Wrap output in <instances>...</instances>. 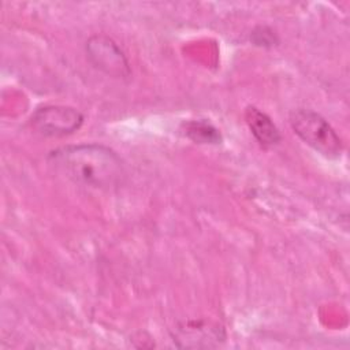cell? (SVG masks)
I'll list each match as a JSON object with an SVG mask.
<instances>
[{
    "label": "cell",
    "instance_id": "52a82bcc",
    "mask_svg": "<svg viewBox=\"0 0 350 350\" xmlns=\"http://www.w3.org/2000/svg\"><path fill=\"white\" fill-rule=\"evenodd\" d=\"M182 134L193 141L194 144L201 145H219L223 141V137L209 120L206 119H190L183 122Z\"/></svg>",
    "mask_w": 350,
    "mask_h": 350
},
{
    "label": "cell",
    "instance_id": "6da1fadb",
    "mask_svg": "<svg viewBox=\"0 0 350 350\" xmlns=\"http://www.w3.org/2000/svg\"><path fill=\"white\" fill-rule=\"evenodd\" d=\"M46 159L68 180L94 190H115L126 178L120 156L103 144L92 142L60 146L51 150Z\"/></svg>",
    "mask_w": 350,
    "mask_h": 350
},
{
    "label": "cell",
    "instance_id": "5b68a950",
    "mask_svg": "<svg viewBox=\"0 0 350 350\" xmlns=\"http://www.w3.org/2000/svg\"><path fill=\"white\" fill-rule=\"evenodd\" d=\"M172 342L182 349H209L226 342L223 325L206 320H187L179 323L171 332Z\"/></svg>",
    "mask_w": 350,
    "mask_h": 350
},
{
    "label": "cell",
    "instance_id": "3957f363",
    "mask_svg": "<svg viewBox=\"0 0 350 350\" xmlns=\"http://www.w3.org/2000/svg\"><path fill=\"white\" fill-rule=\"evenodd\" d=\"M86 57L90 64L116 79H127L131 75V67L123 49L108 36L94 34L85 44Z\"/></svg>",
    "mask_w": 350,
    "mask_h": 350
},
{
    "label": "cell",
    "instance_id": "8992f818",
    "mask_svg": "<svg viewBox=\"0 0 350 350\" xmlns=\"http://www.w3.org/2000/svg\"><path fill=\"white\" fill-rule=\"evenodd\" d=\"M243 116L250 133L261 148L271 149L280 144L282 134L273 120L265 112L254 105H247Z\"/></svg>",
    "mask_w": 350,
    "mask_h": 350
},
{
    "label": "cell",
    "instance_id": "277c9868",
    "mask_svg": "<svg viewBox=\"0 0 350 350\" xmlns=\"http://www.w3.org/2000/svg\"><path fill=\"white\" fill-rule=\"evenodd\" d=\"M85 116L77 108L60 104H46L36 108L30 124L44 137H66L81 129Z\"/></svg>",
    "mask_w": 350,
    "mask_h": 350
},
{
    "label": "cell",
    "instance_id": "7a4b0ae2",
    "mask_svg": "<svg viewBox=\"0 0 350 350\" xmlns=\"http://www.w3.org/2000/svg\"><path fill=\"white\" fill-rule=\"evenodd\" d=\"M293 131L313 150L327 159H338L343 152V144L334 127L317 112L298 108L290 113Z\"/></svg>",
    "mask_w": 350,
    "mask_h": 350
},
{
    "label": "cell",
    "instance_id": "ba28073f",
    "mask_svg": "<svg viewBox=\"0 0 350 350\" xmlns=\"http://www.w3.org/2000/svg\"><path fill=\"white\" fill-rule=\"evenodd\" d=\"M250 41L253 45L256 46H261V48H272L275 45L279 44V37L278 34L273 31V29H271L269 26L265 25H258L256 26L252 33H250Z\"/></svg>",
    "mask_w": 350,
    "mask_h": 350
}]
</instances>
